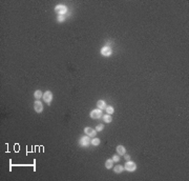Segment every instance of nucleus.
<instances>
[{"mask_svg": "<svg viewBox=\"0 0 189 181\" xmlns=\"http://www.w3.org/2000/svg\"><path fill=\"white\" fill-rule=\"evenodd\" d=\"M113 171H115V173L120 174V173H122L123 171H124V166H122V165H117V166H115V167H113Z\"/></svg>", "mask_w": 189, "mask_h": 181, "instance_id": "12", "label": "nucleus"}, {"mask_svg": "<svg viewBox=\"0 0 189 181\" xmlns=\"http://www.w3.org/2000/svg\"><path fill=\"white\" fill-rule=\"evenodd\" d=\"M124 168H125L126 171H128V172H135V168H137V165H135V162H132V161H129V160H128L127 162L125 163Z\"/></svg>", "mask_w": 189, "mask_h": 181, "instance_id": "1", "label": "nucleus"}, {"mask_svg": "<svg viewBox=\"0 0 189 181\" xmlns=\"http://www.w3.org/2000/svg\"><path fill=\"white\" fill-rule=\"evenodd\" d=\"M124 158H125L126 160L128 161V160H129V159H130V156H129V155H126V154H124Z\"/></svg>", "mask_w": 189, "mask_h": 181, "instance_id": "19", "label": "nucleus"}, {"mask_svg": "<svg viewBox=\"0 0 189 181\" xmlns=\"http://www.w3.org/2000/svg\"><path fill=\"white\" fill-rule=\"evenodd\" d=\"M55 12L59 15H63V14L66 13V6L65 5H57L55 8Z\"/></svg>", "mask_w": 189, "mask_h": 181, "instance_id": "6", "label": "nucleus"}, {"mask_svg": "<svg viewBox=\"0 0 189 181\" xmlns=\"http://www.w3.org/2000/svg\"><path fill=\"white\" fill-rule=\"evenodd\" d=\"M105 110H106V112H107V114H109V115H112L113 112H115V110H113L112 106H106Z\"/></svg>", "mask_w": 189, "mask_h": 181, "instance_id": "15", "label": "nucleus"}, {"mask_svg": "<svg viewBox=\"0 0 189 181\" xmlns=\"http://www.w3.org/2000/svg\"><path fill=\"white\" fill-rule=\"evenodd\" d=\"M89 143H90V140H89V138H88V136H87V135L82 137V138L80 139V141H79V144L81 146H87Z\"/></svg>", "mask_w": 189, "mask_h": 181, "instance_id": "7", "label": "nucleus"}, {"mask_svg": "<svg viewBox=\"0 0 189 181\" xmlns=\"http://www.w3.org/2000/svg\"><path fill=\"white\" fill-rule=\"evenodd\" d=\"M101 116H102L101 110H94V111L90 112V117L93 119H99V118H101Z\"/></svg>", "mask_w": 189, "mask_h": 181, "instance_id": "3", "label": "nucleus"}, {"mask_svg": "<svg viewBox=\"0 0 189 181\" xmlns=\"http://www.w3.org/2000/svg\"><path fill=\"white\" fill-rule=\"evenodd\" d=\"M101 54H102L104 57H108V56H110L111 54H112V50H111V48L106 45L101 48Z\"/></svg>", "mask_w": 189, "mask_h": 181, "instance_id": "2", "label": "nucleus"}, {"mask_svg": "<svg viewBox=\"0 0 189 181\" xmlns=\"http://www.w3.org/2000/svg\"><path fill=\"white\" fill-rule=\"evenodd\" d=\"M43 99H44V101L46 102L47 104H50V101L53 100V94L50 90H47V92H45L44 94H43Z\"/></svg>", "mask_w": 189, "mask_h": 181, "instance_id": "4", "label": "nucleus"}, {"mask_svg": "<svg viewBox=\"0 0 189 181\" xmlns=\"http://www.w3.org/2000/svg\"><path fill=\"white\" fill-rule=\"evenodd\" d=\"M117 152H118V154L120 156L124 155V154H125V148L123 145H118L117 146Z\"/></svg>", "mask_w": 189, "mask_h": 181, "instance_id": "10", "label": "nucleus"}, {"mask_svg": "<svg viewBox=\"0 0 189 181\" xmlns=\"http://www.w3.org/2000/svg\"><path fill=\"white\" fill-rule=\"evenodd\" d=\"M84 133L86 134L88 137H94L96 136V131H94V129H91V128H85L84 129Z\"/></svg>", "mask_w": 189, "mask_h": 181, "instance_id": "8", "label": "nucleus"}, {"mask_svg": "<svg viewBox=\"0 0 189 181\" xmlns=\"http://www.w3.org/2000/svg\"><path fill=\"white\" fill-rule=\"evenodd\" d=\"M103 118H104V121H105L106 123H109V122L112 121V117H111L109 114H107V115H105V116H103Z\"/></svg>", "mask_w": 189, "mask_h": 181, "instance_id": "13", "label": "nucleus"}, {"mask_svg": "<svg viewBox=\"0 0 189 181\" xmlns=\"http://www.w3.org/2000/svg\"><path fill=\"white\" fill-rule=\"evenodd\" d=\"M112 160L115 161V162H118V161L120 160V157H119V155H115V156H113V157H112Z\"/></svg>", "mask_w": 189, "mask_h": 181, "instance_id": "18", "label": "nucleus"}, {"mask_svg": "<svg viewBox=\"0 0 189 181\" xmlns=\"http://www.w3.org/2000/svg\"><path fill=\"white\" fill-rule=\"evenodd\" d=\"M97 107H99V110H105L106 109V102L104 100H99L97 102Z\"/></svg>", "mask_w": 189, "mask_h": 181, "instance_id": "9", "label": "nucleus"}, {"mask_svg": "<svg viewBox=\"0 0 189 181\" xmlns=\"http://www.w3.org/2000/svg\"><path fill=\"white\" fill-rule=\"evenodd\" d=\"M104 129V125H103V123H100V124H98L97 125V128H96V131H98V132H101L102 129Z\"/></svg>", "mask_w": 189, "mask_h": 181, "instance_id": "17", "label": "nucleus"}, {"mask_svg": "<svg viewBox=\"0 0 189 181\" xmlns=\"http://www.w3.org/2000/svg\"><path fill=\"white\" fill-rule=\"evenodd\" d=\"M34 109H35L36 113H41L43 111V104L42 102H40L39 100L35 101V104H34Z\"/></svg>", "mask_w": 189, "mask_h": 181, "instance_id": "5", "label": "nucleus"}, {"mask_svg": "<svg viewBox=\"0 0 189 181\" xmlns=\"http://www.w3.org/2000/svg\"><path fill=\"white\" fill-rule=\"evenodd\" d=\"M112 163H113V160H112V159H108V160H106V162H105V167L107 168V170H110V168L113 166Z\"/></svg>", "mask_w": 189, "mask_h": 181, "instance_id": "11", "label": "nucleus"}, {"mask_svg": "<svg viewBox=\"0 0 189 181\" xmlns=\"http://www.w3.org/2000/svg\"><path fill=\"white\" fill-rule=\"evenodd\" d=\"M90 143L93 144V145H98V144L100 143V139H99V138H94L93 140H90Z\"/></svg>", "mask_w": 189, "mask_h": 181, "instance_id": "16", "label": "nucleus"}, {"mask_svg": "<svg viewBox=\"0 0 189 181\" xmlns=\"http://www.w3.org/2000/svg\"><path fill=\"white\" fill-rule=\"evenodd\" d=\"M58 20H59V21H63V20H64V17H63L62 15L59 16V17H58Z\"/></svg>", "mask_w": 189, "mask_h": 181, "instance_id": "20", "label": "nucleus"}, {"mask_svg": "<svg viewBox=\"0 0 189 181\" xmlns=\"http://www.w3.org/2000/svg\"><path fill=\"white\" fill-rule=\"evenodd\" d=\"M34 96H35V98L36 99H40L41 97H43V94H42V92H41V90H36L35 92V94H34Z\"/></svg>", "mask_w": 189, "mask_h": 181, "instance_id": "14", "label": "nucleus"}]
</instances>
